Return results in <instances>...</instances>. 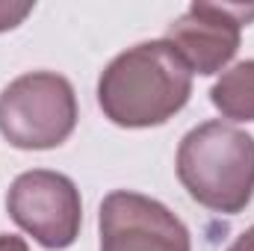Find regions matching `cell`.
I'll return each instance as SVG.
<instances>
[{
    "label": "cell",
    "instance_id": "1",
    "mask_svg": "<svg viewBox=\"0 0 254 251\" xmlns=\"http://www.w3.org/2000/svg\"><path fill=\"white\" fill-rule=\"evenodd\" d=\"M192 95V71L169 42L127 48L104 68L98 104L119 127H157L178 116Z\"/></svg>",
    "mask_w": 254,
    "mask_h": 251
},
{
    "label": "cell",
    "instance_id": "2",
    "mask_svg": "<svg viewBox=\"0 0 254 251\" xmlns=\"http://www.w3.org/2000/svg\"><path fill=\"white\" fill-rule=\"evenodd\" d=\"M178 181L207 210H246L254 195V136L225 122L192 127L178 148Z\"/></svg>",
    "mask_w": 254,
    "mask_h": 251
},
{
    "label": "cell",
    "instance_id": "3",
    "mask_svg": "<svg viewBox=\"0 0 254 251\" xmlns=\"http://www.w3.org/2000/svg\"><path fill=\"white\" fill-rule=\"evenodd\" d=\"M77 127L74 86L57 71H30L0 92V133L21 151L63 145Z\"/></svg>",
    "mask_w": 254,
    "mask_h": 251
},
{
    "label": "cell",
    "instance_id": "4",
    "mask_svg": "<svg viewBox=\"0 0 254 251\" xmlns=\"http://www.w3.org/2000/svg\"><path fill=\"white\" fill-rule=\"evenodd\" d=\"M6 213L39 246L51 251L68 249L80 237L83 201L68 175L33 169L12 181L6 192Z\"/></svg>",
    "mask_w": 254,
    "mask_h": 251
},
{
    "label": "cell",
    "instance_id": "5",
    "mask_svg": "<svg viewBox=\"0 0 254 251\" xmlns=\"http://www.w3.org/2000/svg\"><path fill=\"white\" fill-rule=\"evenodd\" d=\"M101 251H192L187 225L160 201L116 189L101 201Z\"/></svg>",
    "mask_w": 254,
    "mask_h": 251
},
{
    "label": "cell",
    "instance_id": "6",
    "mask_svg": "<svg viewBox=\"0 0 254 251\" xmlns=\"http://www.w3.org/2000/svg\"><path fill=\"white\" fill-rule=\"evenodd\" d=\"M254 21V6L234 3H192L166 30L172 51L195 74H216L240 51V33Z\"/></svg>",
    "mask_w": 254,
    "mask_h": 251
},
{
    "label": "cell",
    "instance_id": "7",
    "mask_svg": "<svg viewBox=\"0 0 254 251\" xmlns=\"http://www.w3.org/2000/svg\"><path fill=\"white\" fill-rule=\"evenodd\" d=\"M213 107L234 122H254V60L228 68L210 89Z\"/></svg>",
    "mask_w": 254,
    "mask_h": 251
},
{
    "label": "cell",
    "instance_id": "8",
    "mask_svg": "<svg viewBox=\"0 0 254 251\" xmlns=\"http://www.w3.org/2000/svg\"><path fill=\"white\" fill-rule=\"evenodd\" d=\"M30 12H33V3H3L0 0V33L3 30H15Z\"/></svg>",
    "mask_w": 254,
    "mask_h": 251
},
{
    "label": "cell",
    "instance_id": "9",
    "mask_svg": "<svg viewBox=\"0 0 254 251\" xmlns=\"http://www.w3.org/2000/svg\"><path fill=\"white\" fill-rule=\"evenodd\" d=\"M228 251H254V228L243 231V234L231 243V249H228Z\"/></svg>",
    "mask_w": 254,
    "mask_h": 251
},
{
    "label": "cell",
    "instance_id": "10",
    "mask_svg": "<svg viewBox=\"0 0 254 251\" xmlns=\"http://www.w3.org/2000/svg\"><path fill=\"white\" fill-rule=\"evenodd\" d=\"M0 251H30L27 243L21 237H12V234H0Z\"/></svg>",
    "mask_w": 254,
    "mask_h": 251
}]
</instances>
